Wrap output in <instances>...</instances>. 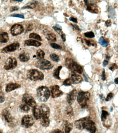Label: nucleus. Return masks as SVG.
<instances>
[{
	"label": "nucleus",
	"instance_id": "nucleus-44",
	"mask_svg": "<svg viewBox=\"0 0 118 133\" xmlns=\"http://www.w3.org/2000/svg\"><path fill=\"white\" fill-rule=\"evenodd\" d=\"M33 25L31 24H29L28 25V26L26 28V31L27 32V31H32V30H33Z\"/></svg>",
	"mask_w": 118,
	"mask_h": 133
},
{
	"label": "nucleus",
	"instance_id": "nucleus-55",
	"mask_svg": "<svg viewBox=\"0 0 118 133\" xmlns=\"http://www.w3.org/2000/svg\"><path fill=\"white\" fill-rule=\"evenodd\" d=\"M113 108H112V107H111L110 111H111V112H112V111H113Z\"/></svg>",
	"mask_w": 118,
	"mask_h": 133
},
{
	"label": "nucleus",
	"instance_id": "nucleus-45",
	"mask_svg": "<svg viewBox=\"0 0 118 133\" xmlns=\"http://www.w3.org/2000/svg\"><path fill=\"white\" fill-rule=\"evenodd\" d=\"M101 79L103 81H105L106 79V75H105V70L104 69H103V71H102V74L101 75Z\"/></svg>",
	"mask_w": 118,
	"mask_h": 133
},
{
	"label": "nucleus",
	"instance_id": "nucleus-4",
	"mask_svg": "<svg viewBox=\"0 0 118 133\" xmlns=\"http://www.w3.org/2000/svg\"><path fill=\"white\" fill-rule=\"evenodd\" d=\"M27 76L28 78L34 81H42L44 78V74L36 69H31L28 71Z\"/></svg>",
	"mask_w": 118,
	"mask_h": 133
},
{
	"label": "nucleus",
	"instance_id": "nucleus-8",
	"mask_svg": "<svg viewBox=\"0 0 118 133\" xmlns=\"http://www.w3.org/2000/svg\"><path fill=\"white\" fill-rule=\"evenodd\" d=\"M22 102L29 107L34 108L37 105L36 102L33 97L28 93H25L23 96Z\"/></svg>",
	"mask_w": 118,
	"mask_h": 133
},
{
	"label": "nucleus",
	"instance_id": "nucleus-58",
	"mask_svg": "<svg viewBox=\"0 0 118 133\" xmlns=\"http://www.w3.org/2000/svg\"><path fill=\"white\" fill-rule=\"evenodd\" d=\"M0 133H2V132L1 131V130H0Z\"/></svg>",
	"mask_w": 118,
	"mask_h": 133
},
{
	"label": "nucleus",
	"instance_id": "nucleus-17",
	"mask_svg": "<svg viewBox=\"0 0 118 133\" xmlns=\"http://www.w3.org/2000/svg\"><path fill=\"white\" fill-rule=\"evenodd\" d=\"M69 78L71 83L73 84H79L83 81V78L80 75L74 72H72L70 74Z\"/></svg>",
	"mask_w": 118,
	"mask_h": 133
},
{
	"label": "nucleus",
	"instance_id": "nucleus-5",
	"mask_svg": "<svg viewBox=\"0 0 118 133\" xmlns=\"http://www.w3.org/2000/svg\"><path fill=\"white\" fill-rule=\"evenodd\" d=\"M90 94L88 91H80L77 96V101L82 108H86L87 103L90 99Z\"/></svg>",
	"mask_w": 118,
	"mask_h": 133
},
{
	"label": "nucleus",
	"instance_id": "nucleus-51",
	"mask_svg": "<svg viewBox=\"0 0 118 133\" xmlns=\"http://www.w3.org/2000/svg\"><path fill=\"white\" fill-rule=\"evenodd\" d=\"M71 25L72 26V27H73V28L76 29V30H78V31H80V30L79 27L76 24H71Z\"/></svg>",
	"mask_w": 118,
	"mask_h": 133
},
{
	"label": "nucleus",
	"instance_id": "nucleus-1",
	"mask_svg": "<svg viewBox=\"0 0 118 133\" xmlns=\"http://www.w3.org/2000/svg\"><path fill=\"white\" fill-rule=\"evenodd\" d=\"M76 127L78 129H85L91 133H95L96 127L95 122L90 117H85L76 121L75 122Z\"/></svg>",
	"mask_w": 118,
	"mask_h": 133
},
{
	"label": "nucleus",
	"instance_id": "nucleus-27",
	"mask_svg": "<svg viewBox=\"0 0 118 133\" xmlns=\"http://www.w3.org/2000/svg\"><path fill=\"white\" fill-rule=\"evenodd\" d=\"M47 39L51 42H56L57 41L56 36L53 33H51L47 34L46 36Z\"/></svg>",
	"mask_w": 118,
	"mask_h": 133
},
{
	"label": "nucleus",
	"instance_id": "nucleus-3",
	"mask_svg": "<svg viewBox=\"0 0 118 133\" xmlns=\"http://www.w3.org/2000/svg\"><path fill=\"white\" fill-rule=\"evenodd\" d=\"M65 65L66 67L72 72L82 74L83 72L82 66L71 58H67L66 59Z\"/></svg>",
	"mask_w": 118,
	"mask_h": 133
},
{
	"label": "nucleus",
	"instance_id": "nucleus-46",
	"mask_svg": "<svg viewBox=\"0 0 118 133\" xmlns=\"http://www.w3.org/2000/svg\"><path fill=\"white\" fill-rule=\"evenodd\" d=\"M84 40L85 42L86 43V44L88 46H91V45H92L93 46H94V44H92L91 41H90V40H87V39H84Z\"/></svg>",
	"mask_w": 118,
	"mask_h": 133
},
{
	"label": "nucleus",
	"instance_id": "nucleus-15",
	"mask_svg": "<svg viewBox=\"0 0 118 133\" xmlns=\"http://www.w3.org/2000/svg\"><path fill=\"white\" fill-rule=\"evenodd\" d=\"M41 117H48L50 115V109L49 107L47 105L42 104L40 107Z\"/></svg>",
	"mask_w": 118,
	"mask_h": 133
},
{
	"label": "nucleus",
	"instance_id": "nucleus-16",
	"mask_svg": "<svg viewBox=\"0 0 118 133\" xmlns=\"http://www.w3.org/2000/svg\"><path fill=\"white\" fill-rule=\"evenodd\" d=\"M73 129V124L72 123L65 120L63 121L62 131L63 133H70Z\"/></svg>",
	"mask_w": 118,
	"mask_h": 133
},
{
	"label": "nucleus",
	"instance_id": "nucleus-20",
	"mask_svg": "<svg viewBox=\"0 0 118 133\" xmlns=\"http://www.w3.org/2000/svg\"><path fill=\"white\" fill-rule=\"evenodd\" d=\"M33 113L34 117L37 120L40 119L41 118V113H40V107L36 105L33 108Z\"/></svg>",
	"mask_w": 118,
	"mask_h": 133
},
{
	"label": "nucleus",
	"instance_id": "nucleus-40",
	"mask_svg": "<svg viewBox=\"0 0 118 133\" xmlns=\"http://www.w3.org/2000/svg\"><path fill=\"white\" fill-rule=\"evenodd\" d=\"M113 97V94L112 92H110L107 95L106 98L105 99V100L106 101H109L112 99Z\"/></svg>",
	"mask_w": 118,
	"mask_h": 133
},
{
	"label": "nucleus",
	"instance_id": "nucleus-26",
	"mask_svg": "<svg viewBox=\"0 0 118 133\" xmlns=\"http://www.w3.org/2000/svg\"><path fill=\"white\" fill-rule=\"evenodd\" d=\"M62 68V66H58L57 68L54 71L53 73V76L55 78L57 79H60V72Z\"/></svg>",
	"mask_w": 118,
	"mask_h": 133
},
{
	"label": "nucleus",
	"instance_id": "nucleus-14",
	"mask_svg": "<svg viewBox=\"0 0 118 133\" xmlns=\"http://www.w3.org/2000/svg\"><path fill=\"white\" fill-rule=\"evenodd\" d=\"M77 92L76 89H73L67 94V101L69 105H71L73 103L77 96Z\"/></svg>",
	"mask_w": 118,
	"mask_h": 133
},
{
	"label": "nucleus",
	"instance_id": "nucleus-11",
	"mask_svg": "<svg viewBox=\"0 0 118 133\" xmlns=\"http://www.w3.org/2000/svg\"><path fill=\"white\" fill-rule=\"evenodd\" d=\"M19 46V43L17 42H15L5 47L2 49L1 52L3 53H7L14 52L18 49Z\"/></svg>",
	"mask_w": 118,
	"mask_h": 133
},
{
	"label": "nucleus",
	"instance_id": "nucleus-7",
	"mask_svg": "<svg viewBox=\"0 0 118 133\" xmlns=\"http://www.w3.org/2000/svg\"><path fill=\"white\" fill-rule=\"evenodd\" d=\"M17 62L15 58L10 57L8 58L4 65V69L7 70L14 69L17 67Z\"/></svg>",
	"mask_w": 118,
	"mask_h": 133
},
{
	"label": "nucleus",
	"instance_id": "nucleus-29",
	"mask_svg": "<svg viewBox=\"0 0 118 133\" xmlns=\"http://www.w3.org/2000/svg\"><path fill=\"white\" fill-rule=\"evenodd\" d=\"M98 43L100 45L104 47H106L108 45V42L106 40L104 37L102 36L99 38L98 40Z\"/></svg>",
	"mask_w": 118,
	"mask_h": 133
},
{
	"label": "nucleus",
	"instance_id": "nucleus-32",
	"mask_svg": "<svg viewBox=\"0 0 118 133\" xmlns=\"http://www.w3.org/2000/svg\"><path fill=\"white\" fill-rule=\"evenodd\" d=\"M53 28L56 32H57L58 34L61 35L63 34L62 32V27L60 25L58 24H56L53 27Z\"/></svg>",
	"mask_w": 118,
	"mask_h": 133
},
{
	"label": "nucleus",
	"instance_id": "nucleus-53",
	"mask_svg": "<svg viewBox=\"0 0 118 133\" xmlns=\"http://www.w3.org/2000/svg\"><path fill=\"white\" fill-rule=\"evenodd\" d=\"M114 82L115 83V84H118V77L116 78L114 80Z\"/></svg>",
	"mask_w": 118,
	"mask_h": 133
},
{
	"label": "nucleus",
	"instance_id": "nucleus-2",
	"mask_svg": "<svg viewBox=\"0 0 118 133\" xmlns=\"http://www.w3.org/2000/svg\"><path fill=\"white\" fill-rule=\"evenodd\" d=\"M50 95V91L46 86H41L37 89V96L38 100L40 102L47 101Z\"/></svg>",
	"mask_w": 118,
	"mask_h": 133
},
{
	"label": "nucleus",
	"instance_id": "nucleus-9",
	"mask_svg": "<svg viewBox=\"0 0 118 133\" xmlns=\"http://www.w3.org/2000/svg\"><path fill=\"white\" fill-rule=\"evenodd\" d=\"M34 121L33 117L30 115H25L22 118L21 124L26 128L31 127L34 124Z\"/></svg>",
	"mask_w": 118,
	"mask_h": 133
},
{
	"label": "nucleus",
	"instance_id": "nucleus-12",
	"mask_svg": "<svg viewBox=\"0 0 118 133\" xmlns=\"http://www.w3.org/2000/svg\"><path fill=\"white\" fill-rule=\"evenodd\" d=\"M24 28L21 25L15 24L11 27L10 31L11 34L13 36L20 35L23 33Z\"/></svg>",
	"mask_w": 118,
	"mask_h": 133
},
{
	"label": "nucleus",
	"instance_id": "nucleus-48",
	"mask_svg": "<svg viewBox=\"0 0 118 133\" xmlns=\"http://www.w3.org/2000/svg\"><path fill=\"white\" fill-rule=\"evenodd\" d=\"M51 133H63V132L61 130L58 129H56L52 131Z\"/></svg>",
	"mask_w": 118,
	"mask_h": 133
},
{
	"label": "nucleus",
	"instance_id": "nucleus-25",
	"mask_svg": "<svg viewBox=\"0 0 118 133\" xmlns=\"http://www.w3.org/2000/svg\"><path fill=\"white\" fill-rule=\"evenodd\" d=\"M40 123L44 127H47L50 124V121L48 117H41L40 118Z\"/></svg>",
	"mask_w": 118,
	"mask_h": 133
},
{
	"label": "nucleus",
	"instance_id": "nucleus-23",
	"mask_svg": "<svg viewBox=\"0 0 118 133\" xmlns=\"http://www.w3.org/2000/svg\"><path fill=\"white\" fill-rule=\"evenodd\" d=\"M86 5V10L92 13H97L98 9L96 5L92 4H88Z\"/></svg>",
	"mask_w": 118,
	"mask_h": 133
},
{
	"label": "nucleus",
	"instance_id": "nucleus-37",
	"mask_svg": "<svg viewBox=\"0 0 118 133\" xmlns=\"http://www.w3.org/2000/svg\"><path fill=\"white\" fill-rule=\"evenodd\" d=\"M50 46L53 48L56 49H62V47L61 45L55 43H52L50 44Z\"/></svg>",
	"mask_w": 118,
	"mask_h": 133
},
{
	"label": "nucleus",
	"instance_id": "nucleus-33",
	"mask_svg": "<svg viewBox=\"0 0 118 133\" xmlns=\"http://www.w3.org/2000/svg\"><path fill=\"white\" fill-rule=\"evenodd\" d=\"M50 59L54 62H58L60 61V58L56 54H50Z\"/></svg>",
	"mask_w": 118,
	"mask_h": 133
},
{
	"label": "nucleus",
	"instance_id": "nucleus-54",
	"mask_svg": "<svg viewBox=\"0 0 118 133\" xmlns=\"http://www.w3.org/2000/svg\"><path fill=\"white\" fill-rule=\"evenodd\" d=\"M110 57L109 56H108V55H106V59H108V60H109L110 59Z\"/></svg>",
	"mask_w": 118,
	"mask_h": 133
},
{
	"label": "nucleus",
	"instance_id": "nucleus-18",
	"mask_svg": "<svg viewBox=\"0 0 118 133\" xmlns=\"http://www.w3.org/2000/svg\"><path fill=\"white\" fill-rule=\"evenodd\" d=\"M20 85L17 83H9L6 85L5 90L6 92H9L20 88Z\"/></svg>",
	"mask_w": 118,
	"mask_h": 133
},
{
	"label": "nucleus",
	"instance_id": "nucleus-19",
	"mask_svg": "<svg viewBox=\"0 0 118 133\" xmlns=\"http://www.w3.org/2000/svg\"><path fill=\"white\" fill-rule=\"evenodd\" d=\"M25 45L28 46H34L38 47L41 46V43L39 42L34 39H30L25 41Z\"/></svg>",
	"mask_w": 118,
	"mask_h": 133
},
{
	"label": "nucleus",
	"instance_id": "nucleus-21",
	"mask_svg": "<svg viewBox=\"0 0 118 133\" xmlns=\"http://www.w3.org/2000/svg\"><path fill=\"white\" fill-rule=\"evenodd\" d=\"M37 4H38V2L37 1H31L27 3L23 7H22L21 9H34V8H36Z\"/></svg>",
	"mask_w": 118,
	"mask_h": 133
},
{
	"label": "nucleus",
	"instance_id": "nucleus-6",
	"mask_svg": "<svg viewBox=\"0 0 118 133\" xmlns=\"http://www.w3.org/2000/svg\"><path fill=\"white\" fill-rule=\"evenodd\" d=\"M35 65L37 68L42 70L51 69L53 66L51 62L45 59L38 60L35 63Z\"/></svg>",
	"mask_w": 118,
	"mask_h": 133
},
{
	"label": "nucleus",
	"instance_id": "nucleus-52",
	"mask_svg": "<svg viewBox=\"0 0 118 133\" xmlns=\"http://www.w3.org/2000/svg\"><path fill=\"white\" fill-rule=\"evenodd\" d=\"M108 62L107 60H104L103 62V65L104 67L107 66L108 64Z\"/></svg>",
	"mask_w": 118,
	"mask_h": 133
},
{
	"label": "nucleus",
	"instance_id": "nucleus-49",
	"mask_svg": "<svg viewBox=\"0 0 118 133\" xmlns=\"http://www.w3.org/2000/svg\"><path fill=\"white\" fill-rule=\"evenodd\" d=\"M107 27L110 26H111L112 24L111 21L110 20H108L105 22V23Z\"/></svg>",
	"mask_w": 118,
	"mask_h": 133
},
{
	"label": "nucleus",
	"instance_id": "nucleus-47",
	"mask_svg": "<svg viewBox=\"0 0 118 133\" xmlns=\"http://www.w3.org/2000/svg\"><path fill=\"white\" fill-rule=\"evenodd\" d=\"M69 20L71 21L73 23H76L78 22L77 18H76L73 17H71L69 18Z\"/></svg>",
	"mask_w": 118,
	"mask_h": 133
},
{
	"label": "nucleus",
	"instance_id": "nucleus-10",
	"mask_svg": "<svg viewBox=\"0 0 118 133\" xmlns=\"http://www.w3.org/2000/svg\"><path fill=\"white\" fill-rule=\"evenodd\" d=\"M50 89V93L53 98H57L63 95V92L60 89V87L58 85L51 86Z\"/></svg>",
	"mask_w": 118,
	"mask_h": 133
},
{
	"label": "nucleus",
	"instance_id": "nucleus-34",
	"mask_svg": "<svg viewBox=\"0 0 118 133\" xmlns=\"http://www.w3.org/2000/svg\"><path fill=\"white\" fill-rule=\"evenodd\" d=\"M109 115L108 112L106 111L102 110L101 112V121L102 122L105 121L106 120L107 117Z\"/></svg>",
	"mask_w": 118,
	"mask_h": 133
},
{
	"label": "nucleus",
	"instance_id": "nucleus-42",
	"mask_svg": "<svg viewBox=\"0 0 118 133\" xmlns=\"http://www.w3.org/2000/svg\"><path fill=\"white\" fill-rule=\"evenodd\" d=\"M118 67L117 65L115 63H113V64H111L109 68V70H110L112 71H113L115 69H117Z\"/></svg>",
	"mask_w": 118,
	"mask_h": 133
},
{
	"label": "nucleus",
	"instance_id": "nucleus-13",
	"mask_svg": "<svg viewBox=\"0 0 118 133\" xmlns=\"http://www.w3.org/2000/svg\"><path fill=\"white\" fill-rule=\"evenodd\" d=\"M2 115L4 120L8 123H13L14 118L12 117L10 111L7 108H5L2 112Z\"/></svg>",
	"mask_w": 118,
	"mask_h": 133
},
{
	"label": "nucleus",
	"instance_id": "nucleus-28",
	"mask_svg": "<svg viewBox=\"0 0 118 133\" xmlns=\"http://www.w3.org/2000/svg\"><path fill=\"white\" fill-rule=\"evenodd\" d=\"M45 54L43 51L41 49L38 50L36 52V56L37 59L38 60L43 59L45 56Z\"/></svg>",
	"mask_w": 118,
	"mask_h": 133
},
{
	"label": "nucleus",
	"instance_id": "nucleus-39",
	"mask_svg": "<svg viewBox=\"0 0 118 133\" xmlns=\"http://www.w3.org/2000/svg\"><path fill=\"white\" fill-rule=\"evenodd\" d=\"M5 101V95L4 92L0 91V103L4 102Z\"/></svg>",
	"mask_w": 118,
	"mask_h": 133
},
{
	"label": "nucleus",
	"instance_id": "nucleus-31",
	"mask_svg": "<svg viewBox=\"0 0 118 133\" xmlns=\"http://www.w3.org/2000/svg\"><path fill=\"white\" fill-rule=\"evenodd\" d=\"M29 38H34V39H37V40L39 41H42V39H41V37H40V35L35 33H31L29 35Z\"/></svg>",
	"mask_w": 118,
	"mask_h": 133
},
{
	"label": "nucleus",
	"instance_id": "nucleus-22",
	"mask_svg": "<svg viewBox=\"0 0 118 133\" xmlns=\"http://www.w3.org/2000/svg\"><path fill=\"white\" fill-rule=\"evenodd\" d=\"M19 57L20 60L22 62H27L30 59L29 54L25 52H23L21 53Z\"/></svg>",
	"mask_w": 118,
	"mask_h": 133
},
{
	"label": "nucleus",
	"instance_id": "nucleus-35",
	"mask_svg": "<svg viewBox=\"0 0 118 133\" xmlns=\"http://www.w3.org/2000/svg\"><path fill=\"white\" fill-rule=\"evenodd\" d=\"M66 111V114L67 115L70 116H72L73 115V109L70 105L67 107Z\"/></svg>",
	"mask_w": 118,
	"mask_h": 133
},
{
	"label": "nucleus",
	"instance_id": "nucleus-57",
	"mask_svg": "<svg viewBox=\"0 0 118 133\" xmlns=\"http://www.w3.org/2000/svg\"><path fill=\"white\" fill-rule=\"evenodd\" d=\"M1 89H2V87H1V86H0V90H1Z\"/></svg>",
	"mask_w": 118,
	"mask_h": 133
},
{
	"label": "nucleus",
	"instance_id": "nucleus-38",
	"mask_svg": "<svg viewBox=\"0 0 118 133\" xmlns=\"http://www.w3.org/2000/svg\"><path fill=\"white\" fill-rule=\"evenodd\" d=\"M71 84L72 83L69 78L66 79L63 82V85L66 86H71Z\"/></svg>",
	"mask_w": 118,
	"mask_h": 133
},
{
	"label": "nucleus",
	"instance_id": "nucleus-50",
	"mask_svg": "<svg viewBox=\"0 0 118 133\" xmlns=\"http://www.w3.org/2000/svg\"><path fill=\"white\" fill-rule=\"evenodd\" d=\"M61 38H62V40L63 41L65 42L66 40V35H65V34L63 33V34H61Z\"/></svg>",
	"mask_w": 118,
	"mask_h": 133
},
{
	"label": "nucleus",
	"instance_id": "nucleus-24",
	"mask_svg": "<svg viewBox=\"0 0 118 133\" xmlns=\"http://www.w3.org/2000/svg\"><path fill=\"white\" fill-rule=\"evenodd\" d=\"M9 40V36L7 32H3L0 34V43H6Z\"/></svg>",
	"mask_w": 118,
	"mask_h": 133
},
{
	"label": "nucleus",
	"instance_id": "nucleus-36",
	"mask_svg": "<svg viewBox=\"0 0 118 133\" xmlns=\"http://www.w3.org/2000/svg\"><path fill=\"white\" fill-rule=\"evenodd\" d=\"M85 36L88 38H92L95 37V34H94V32L92 31H90V32H87L84 33Z\"/></svg>",
	"mask_w": 118,
	"mask_h": 133
},
{
	"label": "nucleus",
	"instance_id": "nucleus-30",
	"mask_svg": "<svg viewBox=\"0 0 118 133\" xmlns=\"http://www.w3.org/2000/svg\"><path fill=\"white\" fill-rule=\"evenodd\" d=\"M19 108L21 111L24 112H28L30 110V107L25 104L21 105Z\"/></svg>",
	"mask_w": 118,
	"mask_h": 133
},
{
	"label": "nucleus",
	"instance_id": "nucleus-56",
	"mask_svg": "<svg viewBox=\"0 0 118 133\" xmlns=\"http://www.w3.org/2000/svg\"><path fill=\"white\" fill-rule=\"evenodd\" d=\"M23 1H15V2H22Z\"/></svg>",
	"mask_w": 118,
	"mask_h": 133
},
{
	"label": "nucleus",
	"instance_id": "nucleus-43",
	"mask_svg": "<svg viewBox=\"0 0 118 133\" xmlns=\"http://www.w3.org/2000/svg\"><path fill=\"white\" fill-rule=\"evenodd\" d=\"M19 9V7L17 6H12L10 7V10L11 12H13V11H17Z\"/></svg>",
	"mask_w": 118,
	"mask_h": 133
},
{
	"label": "nucleus",
	"instance_id": "nucleus-41",
	"mask_svg": "<svg viewBox=\"0 0 118 133\" xmlns=\"http://www.w3.org/2000/svg\"><path fill=\"white\" fill-rule=\"evenodd\" d=\"M11 16L13 17H16L20 18L22 19H24V16L23 14H13L11 15H10Z\"/></svg>",
	"mask_w": 118,
	"mask_h": 133
}]
</instances>
